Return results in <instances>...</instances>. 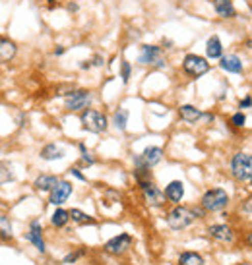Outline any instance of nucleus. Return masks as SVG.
<instances>
[{
	"label": "nucleus",
	"instance_id": "nucleus-22",
	"mask_svg": "<svg viewBox=\"0 0 252 265\" xmlns=\"http://www.w3.org/2000/svg\"><path fill=\"white\" fill-rule=\"evenodd\" d=\"M68 217H70L74 223H78V225H95V219L89 217L87 213H84V211H80V209L68 211Z\"/></svg>",
	"mask_w": 252,
	"mask_h": 265
},
{
	"label": "nucleus",
	"instance_id": "nucleus-26",
	"mask_svg": "<svg viewBox=\"0 0 252 265\" xmlns=\"http://www.w3.org/2000/svg\"><path fill=\"white\" fill-rule=\"evenodd\" d=\"M10 180H14L12 168H10L8 163H0V186L6 184V182H10Z\"/></svg>",
	"mask_w": 252,
	"mask_h": 265
},
{
	"label": "nucleus",
	"instance_id": "nucleus-35",
	"mask_svg": "<svg viewBox=\"0 0 252 265\" xmlns=\"http://www.w3.org/2000/svg\"><path fill=\"white\" fill-rule=\"evenodd\" d=\"M45 2H47V8H48V10H55V8L58 6L57 0H45Z\"/></svg>",
	"mask_w": 252,
	"mask_h": 265
},
{
	"label": "nucleus",
	"instance_id": "nucleus-25",
	"mask_svg": "<svg viewBox=\"0 0 252 265\" xmlns=\"http://www.w3.org/2000/svg\"><path fill=\"white\" fill-rule=\"evenodd\" d=\"M128 110L126 108H118L115 112V126L118 130H126V124H128Z\"/></svg>",
	"mask_w": 252,
	"mask_h": 265
},
{
	"label": "nucleus",
	"instance_id": "nucleus-2",
	"mask_svg": "<svg viewBox=\"0 0 252 265\" xmlns=\"http://www.w3.org/2000/svg\"><path fill=\"white\" fill-rule=\"evenodd\" d=\"M210 70H212V64L208 62V58H204L200 54L188 52L183 58V72L190 78H202Z\"/></svg>",
	"mask_w": 252,
	"mask_h": 265
},
{
	"label": "nucleus",
	"instance_id": "nucleus-8",
	"mask_svg": "<svg viewBox=\"0 0 252 265\" xmlns=\"http://www.w3.org/2000/svg\"><path fill=\"white\" fill-rule=\"evenodd\" d=\"M138 184L142 188V194H144L145 201H147L149 205H154V207L165 205V194L155 186L152 180H142V182H138Z\"/></svg>",
	"mask_w": 252,
	"mask_h": 265
},
{
	"label": "nucleus",
	"instance_id": "nucleus-20",
	"mask_svg": "<svg viewBox=\"0 0 252 265\" xmlns=\"http://www.w3.org/2000/svg\"><path fill=\"white\" fill-rule=\"evenodd\" d=\"M179 116H181V120H184V122L194 124L198 118L202 116V112L196 107H192V105H183V107L179 108Z\"/></svg>",
	"mask_w": 252,
	"mask_h": 265
},
{
	"label": "nucleus",
	"instance_id": "nucleus-14",
	"mask_svg": "<svg viewBox=\"0 0 252 265\" xmlns=\"http://www.w3.org/2000/svg\"><path fill=\"white\" fill-rule=\"evenodd\" d=\"M213 10H215V14H217L219 18H223V20H231V18L237 16L233 0H213Z\"/></svg>",
	"mask_w": 252,
	"mask_h": 265
},
{
	"label": "nucleus",
	"instance_id": "nucleus-3",
	"mask_svg": "<svg viewBox=\"0 0 252 265\" xmlns=\"http://www.w3.org/2000/svg\"><path fill=\"white\" fill-rule=\"evenodd\" d=\"M82 128L87 130V132H93V134H101L109 128V118L99 112V110H93V108H86L82 110Z\"/></svg>",
	"mask_w": 252,
	"mask_h": 265
},
{
	"label": "nucleus",
	"instance_id": "nucleus-29",
	"mask_svg": "<svg viewBox=\"0 0 252 265\" xmlns=\"http://www.w3.org/2000/svg\"><path fill=\"white\" fill-rule=\"evenodd\" d=\"M80 151H82V161H84L86 165H89V167H91V165H95V159L91 157V153L87 151L84 143H80Z\"/></svg>",
	"mask_w": 252,
	"mask_h": 265
},
{
	"label": "nucleus",
	"instance_id": "nucleus-10",
	"mask_svg": "<svg viewBox=\"0 0 252 265\" xmlns=\"http://www.w3.org/2000/svg\"><path fill=\"white\" fill-rule=\"evenodd\" d=\"M132 246V236L126 234V232H120L118 236L111 238L105 244V250L109 254H124L126 250Z\"/></svg>",
	"mask_w": 252,
	"mask_h": 265
},
{
	"label": "nucleus",
	"instance_id": "nucleus-1",
	"mask_svg": "<svg viewBox=\"0 0 252 265\" xmlns=\"http://www.w3.org/2000/svg\"><path fill=\"white\" fill-rule=\"evenodd\" d=\"M202 215H204L202 209L184 207V205H179V203H177V207L167 215V225L171 226L173 230H183V228L190 226L196 219H200Z\"/></svg>",
	"mask_w": 252,
	"mask_h": 265
},
{
	"label": "nucleus",
	"instance_id": "nucleus-11",
	"mask_svg": "<svg viewBox=\"0 0 252 265\" xmlns=\"http://www.w3.org/2000/svg\"><path fill=\"white\" fill-rule=\"evenodd\" d=\"M219 68L227 74H242L244 70V64H242L241 56L237 54H227V56H221L219 58Z\"/></svg>",
	"mask_w": 252,
	"mask_h": 265
},
{
	"label": "nucleus",
	"instance_id": "nucleus-23",
	"mask_svg": "<svg viewBox=\"0 0 252 265\" xmlns=\"http://www.w3.org/2000/svg\"><path fill=\"white\" fill-rule=\"evenodd\" d=\"M179 265H204L202 255L194 254V252H184L179 257Z\"/></svg>",
	"mask_w": 252,
	"mask_h": 265
},
{
	"label": "nucleus",
	"instance_id": "nucleus-21",
	"mask_svg": "<svg viewBox=\"0 0 252 265\" xmlns=\"http://www.w3.org/2000/svg\"><path fill=\"white\" fill-rule=\"evenodd\" d=\"M64 157V149L57 148L55 143H48L45 148L41 149V159L43 161H57V159Z\"/></svg>",
	"mask_w": 252,
	"mask_h": 265
},
{
	"label": "nucleus",
	"instance_id": "nucleus-30",
	"mask_svg": "<svg viewBox=\"0 0 252 265\" xmlns=\"http://www.w3.org/2000/svg\"><path fill=\"white\" fill-rule=\"evenodd\" d=\"M244 122H246V116H244L242 112H237V114H233L231 116V124L235 128H242L244 126Z\"/></svg>",
	"mask_w": 252,
	"mask_h": 265
},
{
	"label": "nucleus",
	"instance_id": "nucleus-39",
	"mask_svg": "<svg viewBox=\"0 0 252 265\" xmlns=\"http://www.w3.org/2000/svg\"><path fill=\"white\" fill-rule=\"evenodd\" d=\"M161 45H163V49H171V41L169 39H163L161 41Z\"/></svg>",
	"mask_w": 252,
	"mask_h": 265
},
{
	"label": "nucleus",
	"instance_id": "nucleus-36",
	"mask_svg": "<svg viewBox=\"0 0 252 265\" xmlns=\"http://www.w3.org/2000/svg\"><path fill=\"white\" fill-rule=\"evenodd\" d=\"M80 68H82V70H89V68H91V62H89V60H82Z\"/></svg>",
	"mask_w": 252,
	"mask_h": 265
},
{
	"label": "nucleus",
	"instance_id": "nucleus-37",
	"mask_svg": "<svg viewBox=\"0 0 252 265\" xmlns=\"http://www.w3.org/2000/svg\"><path fill=\"white\" fill-rule=\"evenodd\" d=\"M64 47H57V49H55V56H62V54H64Z\"/></svg>",
	"mask_w": 252,
	"mask_h": 265
},
{
	"label": "nucleus",
	"instance_id": "nucleus-33",
	"mask_svg": "<svg viewBox=\"0 0 252 265\" xmlns=\"http://www.w3.org/2000/svg\"><path fill=\"white\" fill-rule=\"evenodd\" d=\"M250 103H252L250 95H246V97H244L241 103H239V108H250Z\"/></svg>",
	"mask_w": 252,
	"mask_h": 265
},
{
	"label": "nucleus",
	"instance_id": "nucleus-32",
	"mask_svg": "<svg viewBox=\"0 0 252 265\" xmlns=\"http://www.w3.org/2000/svg\"><path fill=\"white\" fill-rule=\"evenodd\" d=\"M89 62H91V66H103V64H105V60H103L101 54H95L93 60H89Z\"/></svg>",
	"mask_w": 252,
	"mask_h": 265
},
{
	"label": "nucleus",
	"instance_id": "nucleus-13",
	"mask_svg": "<svg viewBox=\"0 0 252 265\" xmlns=\"http://www.w3.org/2000/svg\"><path fill=\"white\" fill-rule=\"evenodd\" d=\"M140 159H142L144 167L152 168V167H155L161 159H163V149L157 148V145H149V148L144 149V153L140 155Z\"/></svg>",
	"mask_w": 252,
	"mask_h": 265
},
{
	"label": "nucleus",
	"instance_id": "nucleus-27",
	"mask_svg": "<svg viewBox=\"0 0 252 265\" xmlns=\"http://www.w3.org/2000/svg\"><path fill=\"white\" fill-rule=\"evenodd\" d=\"M130 76H132V64H130L128 60H122V62H120V78H122L124 83H128V81H130Z\"/></svg>",
	"mask_w": 252,
	"mask_h": 265
},
{
	"label": "nucleus",
	"instance_id": "nucleus-6",
	"mask_svg": "<svg viewBox=\"0 0 252 265\" xmlns=\"http://www.w3.org/2000/svg\"><path fill=\"white\" fill-rule=\"evenodd\" d=\"M138 62L144 66H157V68L167 66V60L161 56V47H157V45H142Z\"/></svg>",
	"mask_w": 252,
	"mask_h": 265
},
{
	"label": "nucleus",
	"instance_id": "nucleus-5",
	"mask_svg": "<svg viewBox=\"0 0 252 265\" xmlns=\"http://www.w3.org/2000/svg\"><path fill=\"white\" fill-rule=\"evenodd\" d=\"M231 174L239 182H248L252 178V157L248 153H237L231 161Z\"/></svg>",
	"mask_w": 252,
	"mask_h": 265
},
{
	"label": "nucleus",
	"instance_id": "nucleus-16",
	"mask_svg": "<svg viewBox=\"0 0 252 265\" xmlns=\"http://www.w3.org/2000/svg\"><path fill=\"white\" fill-rule=\"evenodd\" d=\"M206 56L210 60H217L223 56V43L217 35H212L206 43Z\"/></svg>",
	"mask_w": 252,
	"mask_h": 265
},
{
	"label": "nucleus",
	"instance_id": "nucleus-17",
	"mask_svg": "<svg viewBox=\"0 0 252 265\" xmlns=\"http://www.w3.org/2000/svg\"><path fill=\"white\" fill-rule=\"evenodd\" d=\"M41 232H43L41 223H39V221H33V223H31V230L26 234V238H28L29 242H33L35 248H37L39 252L43 254V252H45V242H43V236H41Z\"/></svg>",
	"mask_w": 252,
	"mask_h": 265
},
{
	"label": "nucleus",
	"instance_id": "nucleus-34",
	"mask_svg": "<svg viewBox=\"0 0 252 265\" xmlns=\"http://www.w3.org/2000/svg\"><path fill=\"white\" fill-rule=\"evenodd\" d=\"M70 172H72V174H74V176H76L78 180H86V176H84V174H82V172H80V168H72V170H70Z\"/></svg>",
	"mask_w": 252,
	"mask_h": 265
},
{
	"label": "nucleus",
	"instance_id": "nucleus-38",
	"mask_svg": "<svg viewBox=\"0 0 252 265\" xmlns=\"http://www.w3.org/2000/svg\"><path fill=\"white\" fill-rule=\"evenodd\" d=\"M68 10H70V12H78V4L70 2V4H68Z\"/></svg>",
	"mask_w": 252,
	"mask_h": 265
},
{
	"label": "nucleus",
	"instance_id": "nucleus-9",
	"mask_svg": "<svg viewBox=\"0 0 252 265\" xmlns=\"http://www.w3.org/2000/svg\"><path fill=\"white\" fill-rule=\"evenodd\" d=\"M72 194V184L68 182V180H58L57 186L51 190V197H48V201L53 203V205H60V203H64L68 197Z\"/></svg>",
	"mask_w": 252,
	"mask_h": 265
},
{
	"label": "nucleus",
	"instance_id": "nucleus-18",
	"mask_svg": "<svg viewBox=\"0 0 252 265\" xmlns=\"http://www.w3.org/2000/svg\"><path fill=\"white\" fill-rule=\"evenodd\" d=\"M210 234L219 242H233V230L227 225H213L210 226Z\"/></svg>",
	"mask_w": 252,
	"mask_h": 265
},
{
	"label": "nucleus",
	"instance_id": "nucleus-4",
	"mask_svg": "<svg viewBox=\"0 0 252 265\" xmlns=\"http://www.w3.org/2000/svg\"><path fill=\"white\" fill-rule=\"evenodd\" d=\"M229 205V196H227V192L221 190V188H212V190H208L202 197V207L204 211H223L225 207Z\"/></svg>",
	"mask_w": 252,
	"mask_h": 265
},
{
	"label": "nucleus",
	"instance_id": "nucleus-7",
	"mask_svg": "<svg viewBox=\"0 0 252 265\" xmlns=\"http://www.w3.org/2000/svg\"><path fill=\"white\" fill-rule=\"evenodd\" d=\"M91 101H93L91 91H87V89H74V91L66 97V108L68 110H72V112L86 110V108H89Z\"/></svg>",
	"mask_w": 252,
	"mask_h": 265
},
{
	"label": "nucleus",
	"instance_id": "nucleus-12",
	"mask_svg": "<svg viewBox=\"0 0 252 265\" xmlns=\"http://www.w3.org/2000/svg\"><path fill=\"white\" fill-rule=\"evenodd\" d=\"M18 54V45L14 43L8 37H2L0 35V62L6 64V62H12Z\"/></svg>",
	"mask_w": 252,
	"mask_h": 265
},
{
	"label": "nucleus",
	"instance_id": "nucleus-28",
	"mask_svg": "<svg viewBox=\"0 0 252 265\" xmlns=\"http://www.w3.org/2000/svg\"><path fill=\"white\" fill-rule=\"evenodd\" d=\"M0 236L2 238H12V225L6 217H0Z\"/></svg>",
	"mask_w": 252,
	"mask_h": 265
},
{
	"label": "nucleus",
	"instance_id": "nucleus-31",
	"mask_svg": "<svg viewBox=\"0 0 252 265\" xmlns=\"http://www.w3.org/2000/svg\"><path fill=\"white\" fill-rule=\"evenodd\" d=\"M82 255H86V250H78L74 254H68L66 257H64V263H74L78 257H82Z\"/></svg>",
	"mask_w": 252,
	"mask_h": 265
},
{
	"label": "nucleus",
	"instance_id": "nucleus-24",
	"mask_svg": "<svg viewBox=\"0 0 252 265\" xmlns=\"http://www.w3.org/2000/svg\"><path fill=\"white\" fill-rule=\"evenodd\" d=\"M68 221H70V217H68L66 209H57V211L53 213V217H51V223H53L55 226H58V228L66 226Z\"/></svg>",
	"mask_w": 252,
	"mask_h": 265
},
{
	"label": "nucleus",
	"instance_id": "nucleus-15",
	"mask_svg": "<svg viewBox=\"0 0 252 265\" xmlns=\"http://www.w3.org/2000/svg\"><path fill=\"white\" fill-rule=\"evenodd\" d=\"M184 197V184L181 180H173L169 182V186L165 188V199L173 201V203H181Z\"/></svg>",
	"mask_w": 252,
	"mask_h": 265
},
{
	"label": "nucleus",
	"instance_id": "nucleus-19",
	"mask_svg": "<svg viewBox=\"0 0 252 265\" xmlns=\"http://www.w3.org/2000/svg\"><path fill=\"white\" fill-rule=\"evenodd\" d=\"M58 178L53 176V174H41V176L33 182V186H35V190H39V192H51L53 188L57 186Z\"/></svg>",
	"mask_w": 252,
	"mask_h": 265
}]
</instances>
